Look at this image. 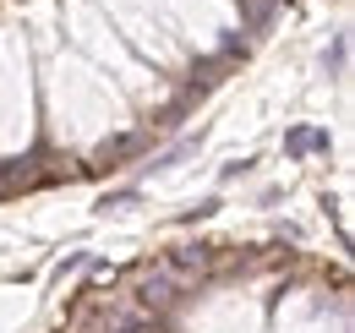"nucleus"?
<instances>
[{"label":"nucleus","mask_w":355,"mask_h":333,"mask_svg":"<svg viewBox=\"0 0 355 333\" xmlns=\"http://www.w3.org/2000/svg\"><path fill=\"white\" fill-rule=\"evenodd\" d=\"M322 66H328V71H334V77H339V71H345V33H339V39H334V49H328V60H322Z\"/></svg>","instance_id":"4"},{"label":"nucleus","mask_w":355,"mask_h":333,"mask_svg":"<svg viewBox=\"0 0 355 333\" xmlns=\"http://www.w3.org/2000/svg\"><path fill=\"white\" fill-rule=\"evenodd\" d=\"M142 300H148V306H164V300H170V284H164V279H148V284H142Z\"/></svg>","instance_id":"3"},{"label":"nucleus","mask_w":355,"mask_h":333,"mask_svg":"<svg viewBox=\"0 0 355 333\" xmlns=\"http://www.w3.org/2000/svg\"><path fill=\"white\" fill-rule=\"evenodd\" d=\"M284 153H290V159H301V153H328V131H317V126H295V131L284 137Z\"/></svg>","instance_id":"1"},{"label":"nucleus","mask_w":355,"mask_h":333,"mask_svg":"<svg viewBox=\"0 0 355 333\" xmlns=\"http://www.w3.org/2000/svg\"><path fill=\"white\" fill-rule=\"evenodd\" d=\"M170 268H180V273H191V268H208V246H186L170 257Z\"/></svg>","instance_id":"2"}]
</instances>
